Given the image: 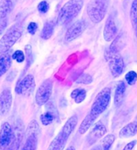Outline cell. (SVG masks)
<instances>
[{
    "mask_svg": "<svg viewBox=\"0 0 137 150\" xmlns=\"http://www.w3.org/2000/svg\"><path fill=\"white\" fill-rule=\"evenodd\" d=\"M107 7L108 0H91L87 7V12L91 21L99 23L105 17Z\"/></svg>",
    "mask_w": 137,
    "mask_h": 150,
    "instance_id": "277c9868",
    "label": "cell"
},
{
    "mask_svg": "<svg viewBox=\"0 0 137 150\" xmlns=\"http://www.w3.org/2000/svg\"><path fill=\"white\" fill-rule=\"evenodd\" d=\"M38 11H40V13H43V14H45L49 11V8H50V6H49V3L47 2V1H42L40 2L39 4H38Z\"/></svg>",
    "mask_w": 137,
    "mask_h": 150,
    "instance_id": "83f0119b",
    "label": "cell"
},
{
    "mask_svg": "<svg viewBox=\"0 0 137 150\" xmlns=\"http://www.w3.org/2000/svg\"><path fill=\"white\" fill-rule=\"evenodd\" d=\"M87 96V92L85 89L76 88L71 93V97L73 99L76 104H80L84 100Z\"/></svg>",
    "mask_w": 137,
    "mask_h": 150,
    "instance_id": "44dd1931",
    "label": "cell"
},
{
    "mask_svg": "<svg viewBox=\"0 0 137 150\" xmlns=\"http://www.w3.org/2000/svg\"><path fill=\"white\" fill-rule=\"evenodd\" d=\"M125 80L129 85H134L137 80V73L134 71H130L125 76Z\"/></svg>",
    "mask_w": 137,
    "mask_h": 150,
    "instance_id": "484cf974",
    "label": "cell"
},
{
    "mask_svg": "<svg viewBox=\"0 0 137 150\" xmlns=\"http://www.w3.org/2000/svg\"><path fill=\"white\" fill-rule=\"evenodd\" d=\"M14 141V130L8 122H4L0 128V150H5Z\"/></svg>",
    "mask_w": 137,
    "mask_h": 150,
    "instance_id": "ba28073f",
    "label": "cell"
},
{
    "mask_svg": "<svg viewBox=\"0 0 137 150\" xmlns=\"http://www.w3.org/2000/svg\"><path fill=\"white\" fill-rule=\"evenodd\" d=\"M38 146V135L31 134L27 137L25 144L21 150H37Z\"/></svg>",
    "mask_w": 137,
    "mask_h": 150,
    "instance_id": "ffe728a7",
    "label": "cell"
},
{
    "mask_svg": "<svg viewBox=\"0 0 137 150\" xmlns=\"http://www.w3.org/2000/svg\"><path fill=\"white\" fill-rule=\"evenodd\" d=\"M87 28V24L84 20H79L68 28L66 34H65V41L66 42H71L76 40L82 35Z\"/></svg>",
    "mask_w": 137,
    "mask_h": 150,
    "instance_id": "9c48e42d",
    "label": "cell"
},
{
    "mask_svg": "<svg viewBox=\"0 0 137 150\" xmlns=\"http://www.w3.org/2000/svg\"><path fill=\"white\" fill-rule=\"evenodd\" d=\"M91 150H102V148L100 146H97V147H95L94 149H92Z\"/></svg>",
    "mask_w": 137,
    "mask_h": 150,
    "instance_id": "e575fe53",
    "label": "cell"
},
{
    "mask_svg": "<svg viewBox=\"0 0 137 150\" xmlns=\"http://www.w3.org/2000/svg\"><path fill=\"white\" fill-rule=\"evenodd\" d=\"M25 51H26V58H27V61H28V64H27V67H28L30 65V64L32 63V52H31V47L30 45H28L25 47Z\"/></svg>",
    "mask_w": 137,
    "mask_h": 150,
    "instance_id": "f546056e",
    "label": "cell"
},
{
    "mask_svg": "<svg viewBox=\"0 0 137 150\" xmlns=\"http://www.w3.org/2000/svg\"><path fill=\"white\" fill-rule=\"evenodd\" d=\"M105 57H106L112 75L114 77L119 76L123 73L124 69V59L119 54V52H112L108 49L107 51Z\"/></svg>",
    "mask_w": 137,
    "mask_h": 150,
    "instance_id": "5b68a950",
    "label": "cell"
},
{
    "mask_svg": "<svg viewBox=\"0 0 137 150\" xmlns=\"http://www.w3.org/2000/svg\"><path fill=\"white\" fill-rule=\"evenodd\" d=\"M17 0H2L0 2V18L6 17L14 9Z\"/></svg>",
    "mask_w": 137,
    "mask_h": 150,
    "instance_id": "e0dca14e",
    "label": "cell"
},
{
    "mask_svg": "<svg viewBox=\"0 0 137 150\" xmlns=\"http://www.w3.org/2000/svg\"><path fill=\"white\" fill-rule=\"evenodd\" d=\"M7 23H8L7 17L0 18V35L6 30V27H7Z\"/></svg>",
    "mask_w": 137,
    "mask_h": 150,
    "instance_id": "4dcf8cb0",
    "label": "cell"
},
{
    "mask_svg": "<svg viewBox=\"0 0 137 150\" xmlns=\"http://www.w3.org/2000/svg\"><path fill=\"white\" fill-rule=\"evenodd\" d=\"M125 44H126V36L124 33L119 34L114 39L112 43L110 46L109 50L112 52H119V51L125 46Z\"/></svg>",
    "mask_w": 137,
    "mask_h": 150,
    "instance_id": "ac0fdd59",
    "label": "cell"
},
{
    "mask_svg": "<svg viewBox=\"0 0 137 150\" xmlns=\"http://www.w3.org/2000/svg\"><path fill=\"white\" fill-rule=\"evenodd\" d=\"M66 150H76V149H75V147H73V146H70V147H68Z\"/></svg>",
    "mask_w": 137,
    "mask_h": 150,
    "instance_id": "d590c367",
    "label": "cell"
},
{
    "mask_svg": "<svg viewBox=\"0 0 137 150\" xmlns=\"http://www.w3.org/2000/svg\"><path fill=\"white\" fill-rule=\"evenodd\" d=\"M55 120V116L52 112H47L45 113L42 114L40 116V120L43 124V125L47 126L49 125H51Z\"/></svg>",
    "mask_w": 137,
    "mask_h": 150,
    "instance_id": "d4e9b609",
    "label": "cell"
},
{
    "mask_svg": "<svg viewBox=\"0 0 137 150\" xmlns=\"http://www.w3.org/2000/svg\"><path fill=\"white\" fill-rule=\"evenodd\" d=\"M40 132V125H39V124H38V122H37L36 120H34L32 121H30V124L28 125V129H27V132H26V136L28 137V136L31 134H35L39 136Z\"/></svg>",
    "mask_w": 137,
    "mask_h": 150,
    "instance_id": "603a6c76",
    "label": "cell"
},
{
    "mask_svg": "<svg viewBox=\"0 0 137 150\" xmlns=\"http://www.w3.org/2000/svg\"><path fill=\"white\" fill-rule=\"evenodd\" d=\"M107 129L106 127L101 122H98L92 128L91 132H89L88 136V142L89 144H93L96 141L103 137L106 134Z\"/></svg>",
    "mask_w": 137,
    "mask_h": 150,
    "instance_id": "4fadbf2b",
    "label": "cell"
},
{
    "mask_svg": "<svg viewBox=\"0 0 137 150\" xmlns=\"http://www.w3.org/2000/svg\"><path fill=\"white\" fill-rule=\"evenodd\" d=\"M11 57H12V59L15 60L16 62H18V63H23L25 60V59H26V55H25V54L23 53V51H21V50H17V51H15L13 53Z\"/></svg>",
    "mask_w": 137,
    "mask_h": 150,
    "instance_id": "4316f807",
    "label": "cell"
},
{
    "mask_svg": "<svg viewBox=\"0 0 137 150\" xmlns=\"http://www.w3.org/2000/svg\"><path fill=\"white\" fill-rule=\"evenodd\" d=\"M53 82L51 79H47L40 84L35 94V102L39 106H43L49 100L52 93Z\"/></svg>",
    "mask_w": 137,
    "mask_h": 150,
    "instance_id": "8992f818",
    "label": "cell"
},
{
    "mask_svg": "<svg viewBox=\"0 0 137 150\" xmlns=\"http://www.w3.org/2000/svg\"><path fill=\"white\" fill-rule=\"evenodd\" d=\"M23 32V28L20 23H15L11 27L0 39V53L8 52L20 39Z\"/></svg>",
    "mask_w": 137,
    "mask_h": 150,
    "instance_id": "3957f363",
    "label": "cell"
},
{
    "mask_svg": "<svg viewBox=\"0 0 137 150\" xmlns=\"http://www.w3.org/2000/svg\"><path fill=\"white\" fill-rule=\"evenodd\" d=\"M130 18L136 36L137 38V0H133L130 10Z\"/></svg>",
    "mask_w": 137,
    "mask_h": 150,
    "instance_id": "7402d4cb",
    "label": "cell"
},
{
    "mask_svg": "<svg viewBox=\"0 0 137 150\" xmlns=\"http://www.w3.org/2000/svg\"><path fill=\"white\" fill-rule=\"evenodd\" d=\"M118 28L116 24V22L114 20L112 16H110L107 19L106 23L104 26V38L107 42H111L112 40L117 36Z\"/></svg>",
    "mask_w": 137,
    "mask_h": 150,
    "instance_id": "8fae6325",
    "label": "cell"
},
{
    "mask_svg": "<svg viewBox=\"0 0 137 150\" xmlns=\"http://www.w3.org/2000/svg\"><path fill=\"white\" fill-rule=\"evenodd\" d=\"M12 57L8 52L0 53V77L7 72L11 65Z\"/></svg>",
    "mask_w": 137,
    "mask_h": 150,
    "instance_id": "5bb4252c",
    "label": "cell"
},
{
    "mask_svg": "<svg viewBox=\"0 0 137 150\" xmlns=\"http://www.w3.org/2000/svg\"><path fill=\"white\" fill-rule=\"evenodd\" d=\"M83 6V0H69L64 4L59 13L58 23L66 25L77 17Z\"/></svg>",
    "mask_w": 137,
    "mask_h": 150,
    "instance_id": "7a4b0ae2",
    "label": "cell"
},
{
    "mask_svg": "<svg viewBox=\"0 0 137 150\" xmlns=\"http://www.w3.org/2000/svg\"><path fill=\"white\" fill-rule=\"evenodd\" d=\"M111 93V89L109 88H105L102 89L100 93L96 96L92 104L91 110L79 126V132L80 134H84L92 126L95 120L106 110L110 104Z\"/></svg>",
    "mask_w": 137,
    "mask_h": 150,
    "instance_id": "6da1fadb",
    "label": "cell"
},
{
    "mask_svg": "<svg viewBox=\"0 0 137 150\" xmlns=\"http://www.w3.org/2000/svg\"><path fill=\"white\" fill-rule=\"evenodd\" d=\"M54 30H55V23L53 21H47L43 26L40 36L43 40H49L53 35Z\"/></svg>",
    "mask_w": 137,
    "mask_h": 150,
    "instance_id": "d6986e66",
    "label": "cell"
},
{
    "mask_svg": "<svg viewBox=\"0 0 137 150\" xmlns=\"http://www.w3.org/2000/svg\"><path fill=\"white\" fill-rule=\"evenodd\" d=\"M136 144V141H131V142H129L125 145L124 148V150H132Z\"/></svg>",
    "mask_w": 137,
    "mask_h": 150,
    "instance_id": "d6a6232c",
    "label": "cell"
},
{
    "mask_svg": "<svg viewBox=\"0 0 137 150\" xmlns=\"http://www.w3.org/2000/svg\"><path fill=\"white\" fill-rule=\"evenodd\" d=\"M69 132L65 131L64 129H61L59 134L55 137V139L51 142L47 150H63L65 147L68 138L70 137Z\"/></svg>",
    "mask_w": 137,
    "mask_h": 150,
    "instance_id": "7c38bea8",
    "label": "cell"
},
{
    "mask_svg": "<svg viewBox=\"0 0 137 150\" xmlns=\"http://www.w3.org/2000/svg\"><path fill=\"white\" fill-rule=\"evenodd\" d=\"M77 82H78V83L88 84V83H90L92 82V78H91V76H89L88 74H83V75H81V76L79 77Z\"/></svg>",
    "mask_w": 137,
    "mask_h": 150,
    "instance_id": "f1b7e54d",
    "label": "cell"
},
{
    "mask_svg": "<svg viewBox=\"0 0 137 150\" xmlns=\"http://www.w3.org/2000/svg\"><path fill=\"white\" fill-rule=\"evenodd\" d=\"M115 140H116L115 135H107L106 137L104 138L103 141H102V148H103V150H110V149H111L112 145L114 143Z\"/></svg>",
    "mask_w": 137,
    "mask_h": 150,
    "instance_id": "cb8c5ba5",
    "label": "cell"
},
{
    "mask_svg": "<svg viewBox=\"0 0 137 150\" xmlns=\"http://www.w3.org/2000/svg\"><path fill=\"white\" fill-rule=\"evenodd\" d=\"M12 94L8 88L0 93V116H5L9 112L12 105Z\"/></svg>",
    "mask_w": 137,
    "mask_h": 150,
    "instance_id": "30bf717a",
    "label": "cell"
},
{
    "mask_svg": "<svg viewBox=\"0 0 137 150\" xmlns=\"http://www.w3.org/2000/svg\"><path fill=\"white\" fill-rule=\"evenodd\" d=\"M35 88V81L32 75H27L16 83L15 91L17 94L23 96H30Z\"/></svg>",
    "mask_w": 137,
    "mask_h": 150,
    "instance_id": "52a82bcc",
    "label": "cell"
},
{
    "mask_svg": "<svg viewBox=\"0 0 137 150\" xmlns=\"http://www.w3.org/2000/svg\"><path fill=\"white\" fill-rule=\"evenodd\" d=\"M38 30V24L35 22H30L28 26V31L30 35H35Z\"/></svg>",
    "mask_w": 137,
    "mask_h": 150,
    "instance_id": "1f68e13d",
    "label": "cell"
},
{
    "mask_svg": "<svg viewBox=\"0 0 137 150\" xmlns=\"http://www.w3.org/2000/svg\"><path fill=\"white\" fill-rule=\"evenodd\" d=\"M5 150H17L16 149V146H15V143H14V141H13V142L11 144V145H10L9 147L6 148Z\"/></svg>",
    "mask_w": 137,
    "mask_h": 150,
    "instance_id": "836d02e7",
    "label": "cell"
},
{
    "mask_svg": "<svg viewBox=\"0 0 137 150\" xmlns=\"http://www.w3.org/2000/svg\"><path fill=\"white\" fill-rule=\"evenodd\" d=\"M137 133V120L129 123L123 127L119 131V137L120 138H129L134 137Z\"/></svg>",
    "mask_w": 137,
    "mask_h": 150,
    "instance_id": "9a60e30c",
    "label": "cell"
},
{
    "mask_svg": "<svg viewBox=\"0 0 137 150\" xmlns=\"http://www.w3.org/2000/svg\"><path fill=\"white\" fill-rule=\"evenodd\" d=\"M125 92H126V85L124 81H119L116 87L115 96H114V104L116 107H119L124 100Z\"/></svg>",
    "mask_w": 137,
    "mask_h": 150,
    "instance_id": "2e32d148",
    "label": "cell"
}]
</instances>
